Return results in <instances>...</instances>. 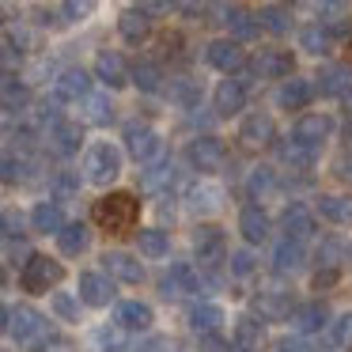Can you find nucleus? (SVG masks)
Instances as JSON below:
<instances>
[{
  "instance_id": "1",
  "label": "nucleus",
  "mask_w": 352,
  "mask_h": 352,
  "mask_svg": "<svg viewBox=\"0 0 352 352\" xmlns=\"http://www.w3.org/2000/svg\"><path fill=\"white\" fill-rule=\"evenodd\" d=\"M4 329H8V337L23 352H46L50 341H54L50 322L42 318L34 307H8V311H4Z\"/></svg>"
},
{
  "instance_id": "2",
  "label": "nucleus",
  "mask_w": 352,
  "mask_h": 352,
  "mask_svg": "<svg viewBox=\"0 0 352 352\" xmlns=\"http://www.w3.org/2000/svg\"><path fill=\"white\" fill-rule=\"evenodd\" d=\"M137 216H140V205L129 197V193H107V197H99L95 208H91V220L99 223L102 231H110V235H125V231H133Z\"/></svg>"
},
{
  "instance_id": "3",
  "label": "nucleus",
  "mask_w": 352,
  "mask_h": 352,
  "mask_svg": "<svg viewBox=\"0 0 352 352\" xmlns=\"http://www.w3.org/2000/svg\"><path fill=\"white\" fill-rule=\"evenodd\" d=\"M84 170H87V182L95 186H110L118 175H122V152H118L110 140H99V144L87 148L84 155Z\"/></svg>"
},
{
  "instance_id": "4",
  "label": "nucleus",
  "mask_w": 352,
  "mask_h": 352,
  "mask_svg": "<svg viewBox=\"0 0 352 352\" xmlns=\"http://www.w3.org/2000/svg\"><path fill=\"white\" fill-rule=\"evenodd\" d=\"M61 276H65L61 261L46 258V254H31L23 265V288L27 292H50L54 284H61Z\"/></svg>"
},
{
  "instance_id": "5",
  "label": "nucleus",
  "mask_w": 352,
  "mask_h": 352,
  "mask_svg": "<svg viewBox=\"0 0 352 352\" xmlns=\"http://www.w3.org/2000/svg\"><path fill=\"white\" fill-rule=\"evenodd\" d=\"M125 148H129V155L137 163H152V160H160L163 140L155 137V129H148V125H129V129H125Z\"/></svg>"
},
{
  "instance_id": "6",
  "label": "nucleus",
  "mask_w": 352,
  "mask_h": 352,
  "mask_svg": "<svg viewBox=\"0 0 352 352\" xmlns=\"http://www.w3.org/2000/svg\"><path fill=\"white\" fill-rule=\"evenodd\" d=\"M205 57H208V65H212V69L228 72V76H235V72H243V69H246V54H243V46H239V42H231V38H216L212 46L205 50Z\"/></svg>"
},
{
  "instance_id": "7",
  "label": "nucleus",
  "mask_w": 352,
  "mask_h": 352,
  "mask_svg": "<svg viewBox=\"0 0 352 352\" xmlns=\"http://www.w3.org/2000/svg\"><path fill=\"white\" fill-rule=\"evenodd\" d=\"M190 163L197 170H216L223 160H228V148H223V140L220 137H197V140H190Z\"/></svg>"
},
{
  "instance_id": "8",
  "label": "nucleus",
  "mask_w": 352,
  "mask_h": 352,
  "mask_svg": "<svg viewBox=\"0 0 352 352\" xmlns=\"http://www.w3.org/2000/svg\"><path fill=\"white\" fill-rule=\"evenodd\" d=\"M223 250H228V243H223V231L220 228L205 223V228L193 231V254L201 258V265H216V261L223 258Z\"/></svg>"
},
{
  "instance_id": "9",
  "label": "nucleus",
  "mask_w": 352,
  "mask_h": 352,
  "mask_svg": "<svg viewBox=\"0 0 352 352\" xmlns=\"http://www.w3.org/2000/svg\"><path fill=\"white\" fill-rule=\"evenodd\" d=\"M292 54L288 50H261L258 57H254V76H261V80H284V76H292Z\"/></svg>"
},
{
  "instance_id": "10",
  "label": "nucleus",
  "mask_w": 352,
  "mask_h": 352,
  "mask_svg": "<svg viewBox=\"0 0 352 352\" xmlns=\"http://www.w3.org/2000/svg\"><path fill=\"white\" fill-rule=\"evenodd\" d=\"M212 102H216V114H220V118L239 114V110L246 107V84H243V80H235V76L220 80V87H216Z\"/></svg>"
},
{
  "instance_id": "11",
  "label": "nucleus",
  "mask_w": 352,
  "mask_h": 352,
  "mask_svg": "<svg viewBox=\"0 0 352 352\" xmlns=\"http://www.w3.org/2000/svg\"><path fill=\"white\" fill-rule=\"evenodd\" d=\"M276 155H280L284 167H292V170H307V167H314V155H318V148L307 144V140H299L296 133H292L288 140H280V144H276Z\"/></svg>"
},
{
  "instance_id": "12",
  "label": "nucleus",
  "mask_w": 352,
  "mask_h": 352,
  "mask_svg": "<svg viewBox=\"0 0 352 352\" xmlns=\"http://www.w3.org/2000/svg\"><path fill=\"white\" fill-rule=\"evenodd\" d=\"M303 261H307V250H303V239H280L276 243V250H273V269L280 276H292V273H299L303 269Z\"/></svg>"
},
{
  "instance_id": "13",
  "label": "nucleus",
  "mask_w": 352,
  "mask_h": 352,
  "mask_svg": "<svg viewBox=\"0 0 352 352\" xmlns=\"http://www.w3.org/2000/svg\"><path fill=\"white\" fill-rule=\"evenodd\" d=\"M95 76H99L107 87H125V84H129V65H125L122 54L102 50V54L95 57Z\"/></svg>"
},
{
  "instance_id": "14",
  "label": "nucleus",
  "mask_w": 352,
  "mask_h": 352,
  "mask_svg": "<svg viewBox=\"0 0 352 352\" xmlns=\"http://www.w3.org/2000/svg\"><path fill=\"white\" fill-rule=\"evenodd\" d=\"M239 140H243L246 148H269L276 140L273 118H269V114H250L243 122V129H239Z\"/></svg>"
},
{
  "instance_id": "15",
  "label": "nucleus",
  "mask_w": 352,
  "mask_h": 352,
  "mask_svg": "<svg viewBox=\"0 0 352 352\" xmlns=\"http://www.w3.org/2000/svg\"><path fill=\"white\" fill-rule=\"evenodd\" d=\"M254 314L261 322H284L292 314V296L288 292H261V296H254Z\"/></svg>"
},
{
  "instance_id": "16",
  "label": "nucleus",
  "mask_w": 352,
  "mask_h": 352,
  "mask_svg": "<svg viewBox=\"0 0 352 352\" xmlns=\"http://www.w3.org/2000/svg\"><path fill=\"white\" fill-rule=\"evenodd\" d=\"M292 133H296L299 140H307V144L322 148V144H326V137L333 133V118H329V114H303Z\"/></svg>"
},
{
  "instance_id": "17",
  "label": "nucleus",
  "mask_w": 352,
  "mask_h": 352,
  "mask_svg": "<svg viewBox=\"0 0 352 352\" xmlns=\"http://www.w3.org/2000/svg\"><path fill=\"white\" fill-rule=\"evenodd\" d=\"M80 299H84L87 307H107L110 299H114V284H110V276L84 273L80 276Z\"/></svg>"
},
{
  "instance_id": "18",
  "label": "nucleus",
  "mask_w": 352,
  "mask_h": 352,
  "mask_svg": "<svg viewBox=\"0 0 352 352\" xmlns=\"http://www.w3.org/2000/svg\"><path fill=\"white\" fill-rule=\"evenodd\" d=\"M102 265H107V273L114 276V280H125V284H140V276H144L140 261H133L129 254H122V250H107L102 254Z\"/></svg>"
},
{
  "instance_id": "19",
  "label": "nucleus",
  "mask_w": 352,
  "mask_h": 352,
  "mask_svg": "<svg viewBox=\"0 0 352 352\" xmlns=\"http://www.w3.org/2000/svg\"><path fill=\"white\" fill-rule=\"evenodd\" d=\"M80 140H84V133H80V125L76 122H57V125H50V148H54L57 155H72V152H80Z\"/></svg>"
},
{
  "instance_id": "20",
  "label": "nucleus",
  "mask_w": 352,
  "mask_h": 352,
  "mask_svg": "<svg viewBox=\"0 0 352 352\" xmlns=\"http://www.w3.org/2000/svg\"><path fill=\"white\" fill-rule=\"evenodd\" d=\"M311 95H314V87L307 84V80L292 76V80H284L280 91H276V107L280 110H303L307 102H311Z\"/></svg>"
},
{
  "instance_id": "21",
  "label": "nucleus",
  "mask_w": 352,
  "mask_h": 352,
  "mask_svg": "<svg viewBox=\"0 0 352 352\" xmlns=\"http://www.w3.org/2000/svg\"><path fill=\"white\" fill-rule=\"evenodd\" d=\"M318 91L329 95V99L349 95L352 91V72L344 69V65H326V69H318Z\"/></svg>"
},
{
  "instance_id": "22",
  "label": "nucleus",
  "mask_w": 352,
  "mask_h": 352,
  "mask_svg": "<svg viewBox=\"0 0 352 352\" xmlns=\"http://www.w3.org/2000/svg\"><path fill=\"white\" fill-rule=\"evenodd\" d=\"M239 231H243L246 243H265L269 239V216L261 212L258 205H246L239 212Z\"/></svg>"
},
{
  "instance_id": "23",
  "label": "nucleus",
  "mask_w": 352,
  "mask_h": 352,
  "mask_svg": "<svg viewBox=\"0 0 352 352\" xmlns=\"http://www.w3.org/2000/svg\"><path fill=\"white\" fill-rule=\"evenodd\" d=\"M190 208H193L197 216L220 212V208H223V190H220V186H212V182L193 186V190H190Z\"/></svg>"
},
{
  "instance_id": "24",
  "label": "nucleus",
  "mask_w": 352,
  "mask_h": 352,
  "mask_svg": "<svg viewBox=\"0 0 352 352\" xmlns=\"http://www.w3.org/2000/svg\"><path fill=\"white\" fill-rule=\"evenodd\" d=\"M118 31H122V38H129V42H144L148 31H152V16L140 12V8H125L122 19H118Z\"/></svg>"
},
{
  "instance_id": "25",
  "label": "nucleus",
  "mask_w": 352,
  "mask_h": 352,
  "mask_svg": "<svg viewBox=\"0 0 352 352\" xmlns=\"http://www.w3.org/2000/svg\"><path fill=\"white\" fill-rule=\"evenodd\" d=\"M57 91H61L69 102H80V99L91 95V76H87L84 69H65L61 80H57Z\"/></svg>"
},
{
  "instance_id": "26",
  "label": "nucleus",
  "mask_w": 352,
  "mask_h": 352,
  "mask_svg": "<svg viewBox=\"0 0 352 352\" xmlns=\"http://www.w3.org/2000/svg\"><path fill=\"white\" fill-rule=\"evenodd\" d=\"M333 38H337V34L329 31V27H322V23H307L303 31H299V46H303L307 54H314V57L329 54V46H333Z\"/></svg>"
},
{
  "instance_id": "27",
  "label": "nucleus",
  "mask_w": 352,
  "mask_h": 352,
  "mask_svg": "<svg viewBox=\"0 0 352 352\" xmlns=\"http://www.w3.org/2000/svg\"><path fill=\"white\" fill-rule=\"evenodd\" d=\"M220 23L228 27L235 38H254V34H258V27H261V19H254L250 12H243V8H223L220 12Z\"/></svg>"
},
{
  "instance_id": "28",
  "label": "nucleus",
  "mask_w": 352,
  "mask_h": 352,
  "mask_svg": "<svg viewBox=\"0 0 352 352\" xmlns=\"http://www.w3.org/2000/svg\"><path fill=\"white\" fill-rule=\"evenodd\" d=\"M280 228L288 231L292 239H311V235H314V216L307 212L303 205H292V208H284Z\"/></svg>"
},
{
  "instance_id": "29",
  "label": "nucleus",
  "mask_w": 352,
  "mask_h": 352,
  "mask_svg": "<svg viewBox=\"0 0 352 352\" xmlns=\"http://www.w3.org/2000/svg\"><path fill=\"white\" fill-rule=\"evenodd\" d=\"M261 341H265V326H261L254 314H246V318H239L235 322V344L239 349H250V352H258L261 349Z\"/></svg>"
},
{
  "instance_id": "30",
  "label": "nucleus",
  "mask_w": 352,
  "mask_h": 352,
  "mask_svg": "<svg viewBox=\"0 0 352 352\" xmlns=\"http://www.w3.org/2000/svg\"><path fill=\"white\" fill-rule=\"evenodd\" d=\"M220 322H223V311L216 303H197L190 311V329L193 333H216Z\"/></svg>"
},
{
  "instance_id": "31",
  "label": "nucleus",
  "mask_w": 352,
  "mask_h": 352,
  "mask_svg": "<svg viewBox=\"0 0 352 352\" xmlns=\"http://www.w3.org/2000/svg\"><path fill=\"white\" fill-rule=\"evenodd\" d=\"M31 223H34V231H54V235H61V228H65V216H61V208L54 205V201H42V205H34V212H31Z\"/></svg>"
},
{
  "instance_id": "32",
  "label": "nucleus",
  "mask_w": 352,
  "mask_h": 352,
  "mask_svg": "<svg viewBox=\"0 0 352 352\" xmlns=\"http://www.w3.org/2000/svg\"><path fill=\"white\" fill-rule=\"evenodd\" d=\"M326 307L322 303H307V307H299L296 314H292V326L299 329V333H318L322 326H326Z\"/></svg>"
},
{
  "instance_id": "33",
  "label": "nucleus",
  "mask_w": 352,
  "mask_h": 352,
  "mask_svg": "<svg viewBox=\"0 0 352 352\" xmlns=\"http://www.w3.org/2000/svg\"><path fill=\"white\" fill-rule=\"evenodd\" d=\"M118 322H122L125 329H148V326H152V307L129 299V303L118 307Z\"/></svg>"
},
{
  "instance_id": "34",
  "label": "nucleus",
  "mask_w": 352,
  "mask_h": 352,
  "mask_svg": "<svg viewBox=\"0 0 352 352\" xmlns=\"http://www.w3.org/2000/svg\"><path fill=\"white\" fill-rule=\"evenodd\" d=\"M133 84H137L140 91H160L163 87V69L155 61H137L133 65Z\"/></svg>"
},
{
  "instance_id": "35",
  "label": "nucleus",
  "mask_w": 352,
  "mask_h": 352,
  "mask_svg": "<svg viewBox=\"0 0 352 352\" xmlns=\"http://www.w3.org/2000/svg\"><path fill=\"white\" fill-rule=\"evenodd\" d=\"M84 118L91 125H110L114 122V102H110L107 95H87L84 99Z\"/></svg>"
},
{
  "instance_id": "36",
  "label": "nucleus",
  "mask_w": 352,
  "mask_h": 352,
  "mask_svg": "<svg viewBox=\"0 0 352 352\" xmlns=\"http://www.w3.org/2000/svg\"><path fill=\"white\" fill-rule=\"evenodd\" d=\"M95 352H125V326H99L95 329Z\"/></svg>"
},
{
  "instance_id": "37",
  "label": "nucleus",
  "mask_w": 352,
  "mask_h": 352,
  "mask_svg": "<svg viewBox=\"0 0 352 352\" xmlns=\"http://www.w3.org/2000/svg\"><path fill=\"white\" fill-rule=\"evenodd\" d=\"M137 243H140V254H148V258H163V254L170 250V239H167V231H160V228H148V231H140V235H137Z\"/></svg>"
},
{
  "instance_id": "38",
  "label": "nucleus",
  "mask_w": 352,
  "mask_h": 352,
  "mask_svg": "<svg viewBox=\"0 0 352 352\" xmlns=\"http://www.w3.org/2000/svg\"><path fill=\"white\" fill-rule=\"evenodd\" d=\"M318 212L333 223H352V197H322Z\"/></svg>"
},
{
  "instance_id": "39",
  "label": "nucleus",
  "mask_w": 352,
  "mask_h": 352,
  "mask_svg": "<svg viewBox=\"0 0 352 352\" xmlns=\"http://www.w3.org/2000/svg\"><path fill=\"white\" fill-rule=\"evenodd\" d=\"M57 243H61L65 254H84L87 250V228L84 223H65L61 235H57Z\"/></svg>"
},
{
  "instance_id": "40",
  "label": "nucleus",
  "mask_w": 352,
  "mask_h": 352,
  "mask_svg": "<svg viewBox=\"0 0 352 352\" xmlns=\"http://www.w3.org/2000/svg\"><path fill=\"white\" fill-rule=\"evenodd\" d=\"M27 107V87L23 84H16V76L12 72H4V114H16V110H23Z\"/></svg>"
},
{
  "instance_id": "41",
  "label": "nucleus",
  "mask_w": 352,
  "mask_h": 352,
  "mask_svg": "<svg viewBox=\"0 0 352 352\" xmlns=\"http://www.w3.org/2000/svg\"><path fill=\"white\" fill-rule=\"evenodd\" d=\"M261 27L265 31H273V34H288L292 31V16L284 8H276V4H269V8H261Z\"/></svg>"
},
{
  "instance_id": "42",
  "label": "nucleus",
  "mask_w": 352,
  "mask_h": 352,
  "mask_svg": "<svg viewBox=\"0 0 352 352\" xmlns=\"http://www.w3.org/2000/svg\"><path fill=\"white\" fill-rule=\"evenodd\" d=\"M276 186V175L273 167H254L250 178H246V190H250V197H265L269 190Z\"/></svg>"
},
{
  "instance_id": "43",
  "label": "nucleus",
  "mask_w": 352,
  "mask_h": 352,
  "mask_svg": "<svg viewBox=\"0 0 352 352\" xmlns=\"http://www.w3.org/2000/svg\"><path fill=\"white\" fill-rule=\"evenodd\" d=\"M197 99H201V87L193 84V80H175L170 84V102H178V107H197Z\"/></svg>"
},
{
  "instance_id": "44",
  "label": "nucleus",
  "mask_w": 352,
  "mask_h": 352,
  "mask_svg": "<svg viewBox=\"0 0 352 352\" xmlns=\"http://www.w3.org/2000/svg\"><path fill=\"white\" fill-rule=\"evenodd\" d=\"M170 280L178 284V292H201V276L193 273L186 261H175V265H170Z\"/></svg>"
},
{
  "instance_id": "45",
  "label": "nucleus",
  "mask_w": 352,
  "mask_h": 352,
  "mask_svg": "<svg viewBox=\"0 0 352 352\" xmlns=\"http://www.w3.org/2000/svg\"><path fill=\"white\" fill-rule=\"evenodd\" d=\"M314 12H318L322 23H341V19L349 16V0H318Z\"/></svg>"
},
{
  "instance_id": "46",
  "label": "nucleus",
  "mask_w": 352,
  "mask_h": 352,
  "mask_svg": "<svg viewBox=\"0 0 352 352\" xmlns=\"http://www.w3.org/2000/svg\"><path fill=\"white\" fill-rule=\"evenodd\" d=\"M54 311L61 314L65 322H80V307H76V299H72L69 292H57L54 296Z\"/></svg>"
},
{
  "instance_id": "47",
  "label": "nucleus",
  "mask_w": 352,
  "mask_h": 352,
  "mask_svg": "<svg viewBox=\"0 0 352 352\" xmlns=\"http://www.w3.org/2000/svg\"><path fill=\"white\" fill-rule=\"evenodd\" d=\"M170 170H175V167H170V160H160L152 170H144V186H148V190H155V186L170 182Z\"/></svg>"
},
{
  "instance_id": "48",
  "label": "nucleus",
  "mask_w": 352,
  "mask_h": 352,
  "mask_svg": "<svg viewBox=\"0 0 352 352\" xmlns=\"http://www.w3.org/2000/svg\"><path fill=\"white\" fill-rule=\"evenodd\" d=\"M333 344H341V349H352V314H344V318L333 322Z\"/></svg>"
},
{
  "instance_id": "49",
  "label": "nucleus",
  "mask_w": 352,
  "mask_h": 352,
  "mask_svg": "<svg viewBox=\"0 0 352 352\" xmlns=\"http://www.w3.org/2000/svg\"><path fill=\"white\" fill-rule=\"evenodd\" d=\"M231 273H235V276H250L254 273V254L250 250H235V254H231Z\"/></svg>"
},
{
  "instance_id": "50",
  "label": "nucleus",
  "mask_w": 352,
  "mask_h": 352,
  "mask_svg": "<svg viewBox=\"0 0 352 352\" xmlns=\"http://www.w3.org/2000/svg\"><path fill=\"white\" fill-rule=\"evenodd\" d=\"M137 8L148 12L152 19H160V16H167V12L175 8V0H137Z\"/></svg>"
},
{
  "instance_id": "51",
  "label": "nucleus",
  "mask_w": 352,
  "mask_h": 352,
  "mask_svg": "<svg viewBox=\"0 0 352 352\" xmlns=\"http://www.w3.org/2000/svg\"><path fill=\"white\" fill-rule=\"evenodd\" d=\"M95 0H65V19H84L91 16Z\"/></svg>"
},
{
  "instance_id": "52",
  "label": "nucleus",
  "mask_w": 352,
  "mask_h": 352,
  "mask_svg": "<svg viewBox=\"0 0 352 352\" xmlns=\"http://www.w3.org/2000/svg\"><path fill=\"white\" fill-rule=\"evenodd\" d=\"M318 258L326 261V265H337V261H341V243H333V239H329V243H322L318 246Z\"/></svg>"
},
{
  "instance_id": "53",
  "label": "nucleus",
  "mask_w": 352,
  "mask_h": 352,
  "mask_svg": "<svg viewBox=\"0 0 352 352\" xmlns=\"http://www.w3.org/2000/svg\"><path fill=\"white\" fill-rule=\"evenodd\" d=\"M4 239H19V216L4 212Z\"/></svg>"
},
{
  "instance_id": "54",
  "label": "nucleus",
  "mask_w": 352,
  "mask_h": 352,
  "mask_svg": "<svg viewBox=\"0 0 352 352\" xmlns=\"http://www.w3.org/2000/svg\"><path fill=\"white\" fill-rule=\"evenodd\" d=\"M333 280H337V265H329L326 273H318V276H314V288H329Z\"/></svg>"
},
{
  "instance_id": "55",
  "label": "nucleus",
  "mask_w": 352,
  "mask_h": 352,
  "mask_svg": "<svg viewBox=\"0 0 352 352\" xmlns=\"http://www.w3.org/2000/svg\"><path fill=\"white\" fill-rule=\"evenodd\" d=\"M276 352H311V349H307L303 341H292V337H284V341L276 344Z\"/></svg>"
},
{
  "instance_id": "56",
  "label": "nucleus",
  "mask_w": 352,
  "mask_h": 352,
  "mask_svg": "<svg viewBox=\"0 0 352 352\" xmlns=\"http://www.w3.org/2000/svg\"><path fill=\"white\" fill-rule=\"evenodd\" d=\"M182 8L190 12V16H197V12L205 8V0H182Z\"/></svg>"
},
{
  "instance_id": "57",
  "label": "nucleus",
  "mask_w": 352,
  "mask_h": 352,
  "mask_svg": "<svg viewBox=\"0 0 352 352\" xmlns=\"http://www.w3.org/2000/svg\"><path fill=\"white\" fill-rule=\"evenodd\" d=\"M163 349H167V341H148L140 352H163Z\"/></svg>"
},
{
  "instance_id": "58",
  "label": "nucleus",
  "mask_w": 352,
  "mask_h": 352,
  "mask_svg": "<svg viewBox=\"0 0 352 352\" xmlns=\"http://www.w3.org/2000/svg\"><path fill=\"white\" fill-rule=\"evenodd\" d=\"M341 178H349V182H352V160L341 163Z\"/></svg>"
},
{
  "instance_id": "59",
  "label": "nucleus",
  "mask_w": 352,
  "mask_h": 352,
  "mask_svg": "<svg viewBox=\"0 0 352 352\" xmlns=\"http://www.w3.org/2000/svg\"><path fill=\"white\" fill-rule=\"evenodd\" d=\"M344 140H349V148H352V118H349V125H344Z\"/></svg>"
},
{
  "instance_id": "60",
  "label": "nucleus",
  "mask_w": 352,
  "mask_h": 352,
  "mask_svg": "<svg viewBox=\"0 0 352 352\" xmlns=\"http://www.w3.org/2000/svg\"><path fill=\"white\" fill-rule=\"evenodd\" d=\"M349 102H352V91H349Z\"/></svg>"
},
{
  "instance_id": "61",
  "label": "nucleus",
  "mask_w": 352,
  "mask_h": 352,
  "mask_svg": "<svg viewBox=\"0 0 352 352\" xmlns=\"http://www.w3.org/2000/svg\"><path fill=\"white\" fill-rule=\"evenodd\" d=\"M243 352H250V349H243Z\"/></svg>"
}]
</instances>
